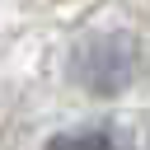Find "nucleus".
<instances>
[{
	"mask_svg": "<svg viewBox=\"0 0 150 150\" xmlns=\"http://www.w3.org/2000/svg\"><path fill=\"white\" fill-rule=\"evenodd\" d=\"M47 150H131V145L112 131H70V136H56Z\"/></svg>",
	"mask_w": 150,
	"mask_h": 150,
	"instance_id": "obj_1",
	"label": "nucleus"
}]
</instances>
